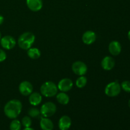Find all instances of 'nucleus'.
Here are the masks:
<instances>
[{"label": "nucleus", "mask_w": 130, "mask_h": 130, "mask_svg": "<svg viewBox=\"0 0 130 130\" xmlns=\"http://www.w3.org/2000/svg\"><path fill=\"white\" fill-rule=\"evenodd\" d=\"M22 109V104L21 102L17 99H13L6 103L4 107V112L7 118L14 119L19 116Z\"/></svg>", "instance_id": "f257e3e1"}, {"label": "nucleus", "mask_w": 130, "mask_h": 130, "mask_svg": "<svg viewBox=\"0 0 130 130\" xmlns=\"http://www.w3.org/2000/svg\"><path fill=\"white\" fill-rule=\"evenodd\" d=\"M35 36L30 32H26L19 36L18 39L19 46L22 50H29L35 41Z\"/></svg>", "instance_id": "f03ea898"}, {"label": "nucleus", "mask_w": 130, "mask_h": 130, "mask_svg": "<svg viewBox=\"0 0 130 130\" xmlns=\"http://www.w3.org/2000/svg\"><path fill=\"white\" fill-rule=\"evenodd\" d=\"M58 87L52 81H46L40 88L41 93L46 97H53L57 95Z\"/></svg>", "instance_id": "7ed1b4c3"}, {"label": "nucleus", "mask_w": 130, "mask_h": 130, "mask_svg": "<svg viewBox=\"0 0 130 130\" xmlns=\"http://www.w3.org/2000/svg\"><path fill=\"white\" fill-rule=\"evenodd\" d=\"M57 111V107L54 103L48 102L43 104L40 109V112L44 118H50L54 115Z\"/></svg>", "instance_id": "20e7f679"}, {"label": "nucleus", "mask_w": 130, "mask_h": 130, "mask_svg": "<svg viewBox=\"0 0 130 130\" xmlns=\"http://www.w3.org/2000/svg\"><path fill=\"white\" fill-rule=\"evenodd\" d=\"M121 87L118 81H114L108 84L105 88V93L109 97H115L121 93Z\"/></svg>", "instance_id": "39448f33"}, {"label": "nucleus", "mask_w": 130, "mask_h": 130, "mask_svg": "<svg viewBox=\"0 0 130 130\" xmlns=\"http://www.w3.org/2000/svg\"><path fill=\"white\" fill-rule=\"evenodd\" d=\"M72 69L75 74L81 76H84L87 72L88 67L83 62L76 61L72 64Z\"/></svg>", "instance_id": "423d86ee"}, {"label": "nucleus", "mask_w": 130, "mask_h": 130, "mask_svg": "<svg viewBox=\"0 0 130 130\" xmlns=\"http://www.w3.org/2000/svg\"><path fill=\"white\" fill-rule=\"evenodd\" d=\"M1 45L4 49L11 50L15 47L16 41L13 37L11 36H5L0 39Z\"/></svg>", "instance_id": "0eeeda50"}, {"label": "nucleus", "mask_w": 130, "mask_h": 130, "mask_svg": "<svg viewBox=\"0 0 130 130\" xmlns=\"http://www.w3.org/2000/svg\"><path fill=\"white\" fill-rule=\"evenodd\" d=\"M73 82L69 78H63L58 83L57 87L62 92H67L72 88Z\"/></svg>", "instance_id": "6e6552de"}, {"label": "nucleus", "mask_w": 130, "mask_h": 130, "mask_svg": "<svg viewBox=\"0 0 130 130\" xmlns=\"http://www.w3.org/2000/svg\"><path fill=\"white\" fill-rule=\"evenodd\" d=\"M19 91L24 96H29L32 93L33 86L29 81H24L19 85Z\"/></svg>", "instance_id": "1a4fd4ad"}, {"label": "nucleus", "mask_w": 130, "mask_h": 130, "mask_svg": "<svg viewBox=\"0 0 130 130\" xmlns=\"http://www.w3.org/2000/svg\"><path fill=\"white\" fill-rule=\"evenodd\" d=\"M96 34L92 30H87L83 34L82 36V40L85 44L90 45L93 44L96 40Z\"/></svg>", "instance_id": "9d476101"}, {"label": "nucleus", "mask_w": 130, "mask_h": 130, "mask_svg": "<svg viewBox=\"0 0 130 130\" xmlns=\"http://www.w3.org/2000/svg\"><path fill=\"white\" fill-rule=\"evenodd\" d=\"M115 66V60L112 57L107 56L104 57L101 62V66L105 71H110Z\"/></svg>", "instance_id": "9b49d317"}, {"label": "nucleus", "mask_w": 130, "mask_h": 130, "mask_svg": "<svg viewBox=\"0 0 130 130\" xmlns=\"http://www.w3.org/2000/svg\"><path fill=\"white\" fill-rule=\"evenodd\" d=\"M26 4L29 10L32 11H38L43 7L42 0H26Z\"/></svg>", "instance_id": "f8f14e48"}, {"label": "nucleus", "mask_w": 130, "mask_h": 130, "mask_svg": "<svg viewBox=\"0 0 130 130\" xmlns=\"http://www.w3.org/2000/svg\"><path fill=\"white\" fill-rule=\"evenodd\" d=\"M72 121L68 116H63L58 121V128L60 130H68L71 126Z\"/></svg>", "instance_id": "ddd939ff"}, {"label": "nucleus", "mask_w": 130, "mask_h": 130, "mask_svg": "<svg viewBox=\"0 0 130 130\" xmlns=\"http://www.w3.org/2000/svg\"><path fill=\"white\" fill-rule=\"evenodd\" d=\"M109 51L111 55L114 56H118L121 52V45L119 42L117 41H113L110 42L109 45Z\"/></svg>", "instance_id": "4468645a"}, {"label": "nucleus", "mask_w": 130, "mask_h": 130, "mask_svg": "<svg viewBox=\"0 0 130 130\" xmlns=\"http://www.w3.org/2000/svg\"><path fill=\"white\" fill-rule=\"evenodd\" d=\"M40 126L42 130H53L54 128L53 122L48 118H42L40 121Z\"/></svg>", "instance_id": "2eb2a0df"}, {"label": "nucleus", "mask_w": 130, "mask_h": 130, "mask_svg": "<svg viewBox=\"0 0 130 130\" xmlns=\"http://www.w3.org/2000/svg\"><path fill=\"white\" fill-rule=\"evenodd\" d=\"M29 103L32 105L34 106H37L39 104H41L42 101V96L39 93L34 92L32 93L29 97Z\"/></svg>", "instance_id": "dca6fc26"}, {"label": "nucleus", "mask_w": 130, "mask_h": 130, "mask_svg": "<svg viewBox=\"0 0 130 130\" xmlns=\"http://www.w3.org/2000/svg\"><path fill=\"white\" fill-rule=\"evenodd\" d=\"M57 100L59 104L66 105L69 104L70 99L69 95L66 94V92H61L57 94Z\"/></svg>", "instance_id": "f3484780"}, {"label": "nucleus", "mask_w": 130, "mask_h": 130, "mask_svg": "<svg viewBox=\"0 0 130 130\" xmlns=\"http://www.w3.org/2000/svg\"><path fill=\"white\" fill-rule=\"evenodd\" d=\"M27 55L31 59H38L41 56V52L37 48H30L27 50Z\"/></svg>", "instance_id": "a211bd4d"}, {"label": "nucleus", "mask_w": 130, "mask_h": 130, "mask_svg": "<svg viewBox=\"0 0 130 130\" xmlns=\"http://www.w3.org/2000/svg\"><path fill=\"white\" fill-rule=\"evenodd\" d=\"M87 83V78L85 76H81L77 79L76 81V85L79 88H83L85 87Z\"/></svg>", "instance_id": "6ab92c4d"}, {"label": "nucleus", "mask_w": 130, "mask_h": 130, "mask_svg": "<svg viewBox=\"0 0 130 130\" xmlns=\"http://www.w3.org/2000/svg\"><path fill=\"white\" fill-rule=\"evenodd\" d=\"M22 124L20 121L17 119H14L11 122L10 124V130H20L21 129Z\"/></svg>", "instance_id": "aec40b11"}, {"label": "nucleus", "mask_w": 130, "mask_h": 130, "mask_svg": "<svg viewBox=\"0 0 130 130\" xmlns=\"http://www.w3.org/2000/svg\"><path fill=\"white\" fill-rule=\"evenodd\" d=\"M28 114L31 118H38L41 114L40 110L35 107L30 108L28 111Z\"/></svg>", "instance_id": "412c9836"}, {"label": "nucleus", "mask_w": 130, "mask_h": 130, "mask_svg": "<svg viewBox=\"0 0 130 130\" xmlns=\"http://www.w3.org/2000/svg\"><path fill=\"white\" fill-rule=\"evenodd\" d=\"M21 124L24 126L25 128H28V127H30L32 124V120L30 116H24L22 119Z\"/></svg>", "instance_id": "4be33fe9"}, {"label": "nucleus", "mask_w": 130, "mask_h": 130, "mask_svg": "<svg viewBox=\"0 0 130 130\" xmlns=\"http://www.w3.org/2000/svg\"><path fill=\"white\" fill-rule=\"evenodd\" d=\"M121 88L127 93H130V81H124L121 85Z\"/></svg>", "instance_id": "5701e85b"}, {"label": "nucleus", "mask_w": 130, "mask_h": 130, "mask_svg": "<svg viewBox=\"0 0 130 130\" xmlns=\"http://www.w3.org/2000/svg\"><path fill=\"white\" fill-rule=\"evenodd\" d=\"M6 58V54L5 52L3 50L0 49V62L5 61Z\"/></svg>", "instance_id": "b1692460"}, {"label": "nucleus", "mask_w": 130, "mask_h": 130, "mask_svg": "<svg viewBox=\"0 0 130 130\" xmlns=\"http://www.w3.org/2000/svg\"><path fill=\"white\" fill-rule=\"evenodd\" d=\"M3 21H4V17L2 16V15H0V25H1V24H3Z\"/></svg>", "instance_id": "393cba45"}, {"label": "nucleus", "mask_w": 130, "mask_h": 130, "mask_svg": "<svg viewBox=\"0 0 130 130\" xmlns=\"http://www.w3.org/2000/svg\"><path fill=\"white\" fill-rule=\"evenodd\" d=\"M23 130H35V129H34L33 128H30V127H28V128H25Z\"/></svg>", "instance_id": "a878e982"}, {"label": "nucleus", "mask_w": 130, "mask_h": 130, "mask_svg": "<svg viewBox=\"0 0 130 130\" xmlns=\"http://www.w3.org/2000/svg\"><path fill=\"white\" fill-rule=\"evenodd\" d=\"M128 38H129V41H130V30H129V32H128Z\"/></svg>", "instance_id": "bb28decb"}, {"label": "nucleus", "mask_w": 130, "mask_h": 130, "mask_svg": "<svg viewBox=\"0 0 130 130\" xmlns=\"http://www.w3.org/2000/svg\"><path fill=\"white\" fill-rule=\"evenodd\" d=\"M128 105H129V107L130 108V100H129V102H128Z\"/></svg>", "instance_id": "cd10ccee"}, {"label": "nucleus", "mask_w": 130, "mask_h": 130, "mask_svg": "<svg viewBox=\"0 0 130 130\" xmlns=\"http://www.w3.org/2000/svg\"><path fill=\"white\" fill-rule=\"evenodd\" d=\"M1 32H0V39H1Z\"/></svg>", "instance_id": "c85d7f7f"}]
</instances>
